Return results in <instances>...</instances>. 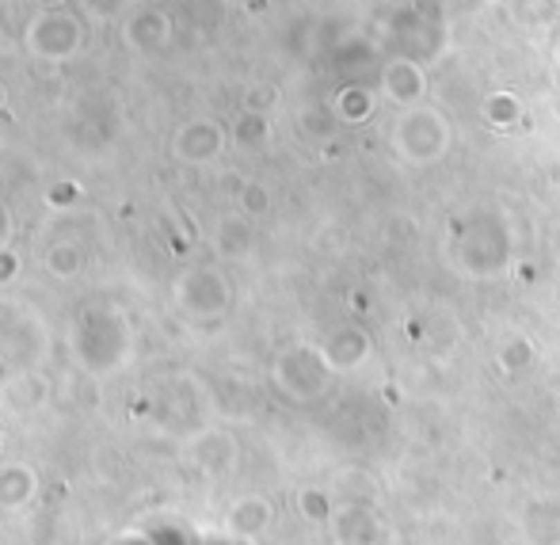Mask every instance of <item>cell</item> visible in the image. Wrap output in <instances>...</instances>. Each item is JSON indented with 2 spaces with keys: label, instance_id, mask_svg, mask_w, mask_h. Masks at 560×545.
I'll return each instance as SVG.
<instances>
[{
  "label": "cell",
  "instance_id": "6da1fadb",
  "mask_svg": "<svg viewBox=\"0 0 560 545\" xmlns=\"http://www.w3.org/2000/svg\"><path fill=\"white\" fill-rule=\"evenodd\" d=\"M0 103H4V88H0Z\"/></svg>",
  "mask_w": 560,
  "mask_h": 545
}]
</instances>
